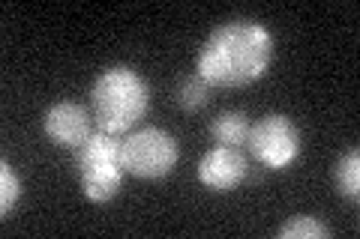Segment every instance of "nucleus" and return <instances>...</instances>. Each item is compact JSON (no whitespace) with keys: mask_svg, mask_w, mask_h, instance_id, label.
<instances>
[{"mask_svg":"<svg viewBox=\"0 0 360 239\" xmlns=\"http://www.w3.org/2000/svg\"><path fill=\"white\" fill-rule=\"evenodd\" d=\"M333 189L345 200L360 198V150H345L333 165Z\"/></svg>","mask_w":360,"mask_h":239,"instance_id":"1a4fd4ad","label":"nucleus"},{"mask_svg":"<svg viewBox=\"0 0 360 239\" xmlns=\"http://www.w3.org/2000/svg\"><path fill=\"white\" fill-rule=\"evenodd\" d=\"M250 129H252V123L243 111H225L210 123V138L217 146H234V150H243L246 141H250Z\"/></svg>","mask_w":360,"mask_h":239,"instance_id":"6e6552de","label":"nucleus"},{"mask_svg":"<svg viewBox=\"0 0 360 239\" xmlns=\"http://www.w3.org/2000/svg\"><path fill=\"white\" fill-rule=\"evenodd\" d=\"M195 177L205 189L219 191V195L222 191H234L250 177V158L243 156V150H234V146H210L198 158Z\"/></svg>","mask_w":360,"mask_h":239,"instance_id":"0eeeda50","label":"nucleus"},{"mask_svg":"<svg viewBox=\"0 0 360 239\" xmlns=\"http://www.w3.org/2000/svg\"><path fill=\"white\" fill-rule=\"evenodd\" d=\"M250 153L258 165H264L270 170H285L288 165L297 162L300 156V129L288 114H264L258 117L250 129Z\"/></svg>","mask_w":360,"mask_h":239,"instance_id":"39448f33","label":"nucleus"},{"mask_svg":"<svg viewBox=\"0 0 360 239\" xmlns=\"http://www.w3.org/2000/svg\"><path fill=\"white\" fill-rule=\"evenodd\" d=\"M276 57V39L262 21L231 18L217 25L201 42L195 57V75L210 87L240 90L270 72Z\"/></svg>","mask_w":360,"mask_h":239,"instance_id":"f257e3e1","label":"nucleus"},{"mask_svg":"<svg viewBox=\"0 0 360 239\" xmlns=\"http://www.w3.org/2000/svg\"><path fill=\"white\" fill-rule=\"evenodd\" d=\"M94 114L78 102H54L42 114V132L54 146L60 150H82V144L94 135Z\"/></svg>","mask_w":360,"mask_h":239,"instance_id":"423d86ee","label":"nucleus"},{"mask_svg":"<svg viewBox=\"0 0 360 239\" xmlns=\"http://www.w3.org/2000/svg\"><path fill=\"white\" fill-rule=\"evenodd\" d=\"M150 108V87L132 66H108L90 87V114L99 132L127 135L144 120Z\"/></svg>","mask_w":360,"mask_h":239,"instance_id":"f03ea898","label":"nucleus"},{"mask_svg":"<svg viewBox=\"0 0 360 239\" xmlns=\"http://www.w3.org/2000/svg\"><path fill=\"white\" fill-rule=\"evenodd\" d=\"M174 99H177V108L184 114H198V111H205L210 105L213 87L201 75H189V78H184V81L177 84V96Z\"/></svg>","mask_w":360,"mask_h":239,"instance_id":"9d476101","label":"nucleus"},{"mask_svg":"<svg viewBox=\"0 0 360 239\" xmlns=\"http://www.w3.org/2000/svg\"><path fill=\"white\" fill-rule=\"evenodd\" d=\"M330 227L315 215H291V219L279 227V239H330Z\"/></svg>","mask_w":360,"mask_h":239,"instance_id":"9b49d317","label":"nucleus"},{"mask_svg":"<svg viewBox=\"0 0 360 239\" xmlns=\"http://www.w3.org/2000/svg\"><path fill=\"white\" fill-rule=\"evenodd\" d=\"M21 200V179L13 170L9 162H0V215H6L15 210V203Z\"/></svg>","mask_w":360,"mask_h":239,"instance_id":"f8f14e48","label":"nucleus"},{"mask_svg":"<svg viewBox=\"0 0 360 239\" xmlns=\"http://www.w3.org/2000/svg\"><path fill=\"white\" fill-rule=\"evenodd\" d=\"M177 158H180V146L174 135L160 126L135 129L120 141V165L129 177L162 179L177 168Z\"/></svg>","mask_w":360,"mask_h":239,"instance_id":"20e7f679","label":"nucleus"},{"mask_svg":"<svg viewBox=\"0 0 360 239\" xmlns=\"http://www.w3.org/2000/svg\"><path fill=\"white\" fill-rule=\"evenodd\" d=\"M75 165H78V183L90 203H108L117 198L123 189V177L127 170L120 165V135L108 132H94L75 150Z\"/></svg>","mask_w":360,"mask_h":239,"instance_id":"7ed1b4c3","label":"nucleus"}]
</instances>
